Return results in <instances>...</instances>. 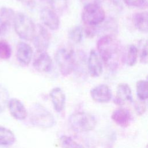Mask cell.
<instances>
[{
  "label": "cell",
  "instance_id": "2",
  "mask_svg": "<svg viewBox=\"0 0 148 148\" xmlns=\"http://www.w3.org/2000/svg\"><path fill=\"white\" fill-rule=\"evenodd\" d=\"M13 26L16 33L21 39L27 41L32 40L36 25L27 15L21 12L15 14Z\"/></svg>",
  "mask_w": 148,
  "mask_h": 148
},
{
  "label": "cell",
  "instance_id": "25",
  "mask_svg": "<svg viewBox=\"0 0 148 148\" xmlns=\"http://www.w3.org/2000/svg\"><path fill=\"white\" fill-rule=\"evenodd\" d=\"M12 55V49L5 40H0V59L8 60Z\"/></svg>",
  "mask_w": 148,
  "mask_h": 148
},
{
  "label": "cell",
  "instance_id": "16",
  "mask_svg": "<svg viewBox=\"0 0 148 148\" xmlns=\"http://www.w3.org/2000/svg\"><path fill=\"white\" fill-rule=\"evenodd\" d=\"M116 102L122 105L127 101H132V91L130 87L127 83H120L117 88Z\"/></svg>",
  "mask_w": 148,
  "mask_h": 148
},
{
  "label": "cell",
  "instance_id": "6",
  "mask_svg": "<svg viewBox=\"0 0 148 148\" xmlns=\"http://www.w3.org/2000/svg\"><path fill=\"white\" fill-rule=\"evenodd\" d=\"M30 120L34 125L41 128H50L55 124L53 114L41 105H36L32 109Z\"/></svg>",
  "mask_w": 148,
  "mask_h": 148
},
{
  "label": "cell",
  "instance_id": "15",
  "mask_svg": "<svg viewBox=\"0 0 148 148\" xmlns=\"http://www.w3.org/2000/svg\"><path fill=\"white\" fill-rule=\"evenodd\" d=\"M53 108L57 112H61L64 109L65 105V94L63 90L58 87L53 88L50 92Z\"/></svg>",
  "mask_w": 148,
  "mask_h": 148
},
{
  "label": "cell",
  "instance_id": "4",
  "mask_svg": "<svg viewBox=\"0 0 148 148\" xmlns=\"http://www.w3.org/2000/svg\"><path fill=\"white\" fill-rule=\"evenodd\" d=\"M105 18V10L99 4L92 2L84 6L82 12V20L86 25L95 27L102 23Z\"/></svg>",
  "mask_w": 148,
  "mask_h": 148
},
{
  "label": "cell",
  "instance_id": "5",
  "mask_svg": "<svg viewBox=\"0 0 148 148\" xmlns=\"http://www.w3.org/2000/svg\"><path fill=\"white\" fill-rule=\"evenodd\" d=\"M55 60L62 76H67L74 70L76 57L72 49L64 47L59 49L56 53Z\"/></svg>",
  "mask_w": 148,
  "mask_h": 148
},
{
  "label": "cell",
  "instance_id": "19",
  "mask_svg": "<svg viewBox=\"0 0 148 148\" xmlns=\"http://www.w3.org/2000/svg\"><path fill=\"white\" fill-rule=\"evenodd\" d=\"M16 141L13 132L9 129L0 126V146L12 145Z\"/></svg>",
  "mask_w": 148,
  "mask_h": 148
},
{
  "label": "cell",
  "instance_id": "10",
  "mask_svg": "<svg viewBox=\"0 0 148 148\" xmlns=\"http://www.w3.org/2000/svg\"><path fill=\"white\" fill-rule=\"evenodd\" d=\"M40 20L43 24L51 30H57L60 27V18L57 13L51 8H44L40 11Z\"/></svg>",
  "mask_w": 148,
  "mask_h": 148
},
{
  "label": "cell",
  "instance_id": "17",
  "mask_svg": "<svg viewBox=\"0 0 148 148\" xmlns=\"http://www.w3.org/2000/svg\"><path fill=\"white\" fill-rule=\"evenodd\" d=\"M112 119L119 125L126 127L130 123L131 114L128 110L120 108L115 110L113 112Z\"/></svg>",
  "mask_w": 148,
  "mask_h": 148
},
{
  "label": "cell",
  "instance_id": "18",
  "mask_svg": "<svg viewBox=\"0 0 148 148\" xmlns=\"http://www.w3.org/2000/svg\"><path fill=\"white\" fill-rule=\"evenodd\" d=\"M148 14L147 12L136 13L134 16V23L135 27L140 31L147 33Z\"/></svg>",
  "mask_w": 148,
  "mask_h": 148
},
{
  "label": "cell",
  "instance_id": "11",
  "mask_svg": "<svg viewBox=\"0 0 148 148\" xmlns=\"http://www.w3.org/2000/svg\"><path fill=\"white\" fill-rule=\"evenodd\" d=\"M90 95L94 101L99 103L108 102L112 97L110 88L105 84H101L92 88L90 91Z\"/></svg>",
  "mask_w": 148,
  "mask_h": 148
},
{
  "label": "cell",
  "instance_id": "8",
  "mask_svg": "<svg viewBox=\"0 0 148 148\" xmlns=\"http://www.w3.org/2000/svg\"><path fill=\"white\" fill-rule=\"evenodd\" d=\"M34 69L40 72H49L52 68V60L46 51H36L32 62Z\"/></svg>",
  "mask_w": 148,
  "mask_h": 148
},
{
  "label": "cell",
  "instance_id": "22",
  "mask_svg": "<svg viewBox=\"0 0 148 148\" xmlns=\"http://www.w3.org/2000/svg\"><path fill=\"white\" fill-rule=\"evenodd\" d=\"M69 38L75 43H80L83 36V31L80 26H75L69 31Z\"/></svg>",
  "mask_w": 148,
  "mask_h": 148
},
{
  "label": "cell",
  "instance_id": "26",
  "mask_svg": "<svg viewBox=\"0 0 148 148\" xmlns=\"http://www.w3.org/2000/svg\"><path fill=\"white\" fill-rule=\"evenodd\" d=\"M128 6L143 9L147 6V0H123Z\"/></svg>",
  "mask_w": 148,
  "mask_h": 148
},
{
  "label": "cell",
  "instance_id": "24",
  "mask_svg": "<svg viewBox=\"0 0 148 148\" xmlns=\"http://www.w3.org/2000/svg\"><path fill=\"white\" fill-rule=\"evenodd\" d=\"M61 145L63 148H84L70 136L63 135L60 138Z\"/></svg>",
  "mask_w": 148,
  "mask_h": 148
},
{
  "label": "cell",
  "instance_id": "28",
  "mask_svg": "<svg viewBox=\"0 0 148 148\" xmlns=\"http://www.w3.org/2000/svg\"><path fill=\"white\" fill-rule=\"evenodd\" d=\"M18 1H20L23 3H24L25 5H28V6L32 5L34 3V0H18Z\"/></svg>",
  "mask_w": 148,
  "mask_h": 148
},
{
  "label": "cell",
  "instance_id": "27",
  "mask_svg": "<svg viewBox=\"0 0 148 148\" xmlns=\"http://www.w3.org/2000/svg\"><path fill=\"white\" fill-rule=\"evenodd\" d=\"M148 60V51H147V41L143 45L142 50L140 54V61L142 64H147Z\"/></svg>",
  "mask_w": 148,
  "mask_h": 148
},
{
  "label": "cell",
  "instance_id": "23",
  "mask_svg": "<svg viewBox=\"0 0 148 148\" xmlns=\"http://www.w3.org/2000/svg\"><path fill=\"white\" fill-rule=\"evenodd\" d=\"M46 1L56 13L63 12L68 5V0H46Z\"/></svg>",
  "mask_w": 148,
  "mask_h": 148
},
{
  "label": "cell",
  "instance_id": "1",
  "mask_svg": "<svg viewBox=\"0 0 148 148\" xmlns=\"http://www.w3.org/2000/svg\"><path fill=\"white\" fill-rule=\"evenodd\" d=\"M98 55L105 65L111 69L118 68L123 58L122 50L119 42L110 35H105L97 42Z\"/></svg>",
  "mask_w": 148,
  "mask_h": 148
},
{
  "label": "cell",
  "instance_id": "20",
  "mask_svg": "<svg viewBox=\"0 0 148 148\" xmlns=\"http://www.w3.org/2000/svg\"><path fill=\"white\" fill-rule=\"evenodd\" d=\"M136 91L138 98L141 101L146 100L148 97V83L146 80H140L136 82Z\"/></svg>",
  "mask_w": 148,
  "mask_h": 148
},
{
  "label": "cell",
  "instance_id": "12",
  "mask_svg": "<svg viewBox=\"0 0 148 148\" xmlns=\"http://www.w3.org/2000/svg\"><path fill=\"white\" fill-rule=\"evenodd\" d=\"M87 66L89 73L92 77H99L102 73V60L95 50H91L90 52L87 61Z\"/></svg>",
  "mask_w": 148,
  "mask_h": 148
},
{
  "label": "cell",
  "instance_id": "13",
  "mask_svg": "<svg viewBox=\"0 0 148 148\" xmlns=\"http://www.w3.org/2000/svg\"><path fill=\"white\" fill-rule=\"evenodd\" d=\"M16 57L21 64L24 65H29L33 57V50L31 46L24 42H19L17 46Z\"/></svg>",
  "mask_w": 148,
  "mask_h": 148
},
{
  "label": "cell",
  "instance_id": "21",
  "mask_svg": "<svg viewBox=\"0 0 148 148\" xmlns=\"http://www.w3.org/2000/svg\"><path fill=\"white\" fill-rule=\"evenodd\" d=\"M138 56V48L134 45H131L130 46H129L125 57L127 64L130 66H134L137 61Z\"/></svg>",
  "mask_w": 148,
  "mask_h": 148
},
{
  "label": "cell",
  "instance_id": "14",
  "mask_svg": "<svg viewBox=\"0 0 148 148\" xmlns=\"http://www.w3.org/2000/svg\"><path fill=\"white\" fill-rule=\"evenodd\" d=\"M10 114L15 119L23 120L27 116V111L24 104L18 99L12 98L8 103Z\"/></svg>",
  "mask_w": 148,
  "mask_h": 148
},
{
  "label": "cell",
  "instance_id": "3",
  "mask_svg": "<svg viewBox=\"0 0 148 148\" xmlns=\"http://www.w3.org/2000/svg\"><path fill=\"white\" fill-rule=\"evenodd\" d=\"M70 128L77 132H84L92 130L96 124L97 120L91 113L86 112L75 113L69 117Z\"/></svg>",
  "mask_w": 148,
  "mask_h": 148
},
{
  "label": "cell",
  "instance_id": "7",
  "mask_svg": "<svg viewBox=\"0 0 148 148\" xmlns=\"http://www.w3.org/2000/svg\"><path fill=\"white\" fill-rule=\"evenodd\" d=\"M50 40L51 35L45 27L40 24L36 26L32 40L36 51H46L49 46Z\"/></svg>",
  "mask_w": 148,
  "mask_h": 148
},
{
  "label": "cell",
  "instance_id": "9",
  "mask_svg": "<svg viewBox=\"0 0 148 148\" xmlns=\"http://www.w3.org/2000/svg\"><path fill=\"white\" fill-rule=\"evenodd\" d=\"M15 13L14 10L8 7H2L0 9V36H5L13 24Z\"/></svg>",
  "mask_w": 148,
  "mask_h": 148
}]
</instances>
